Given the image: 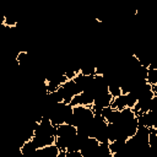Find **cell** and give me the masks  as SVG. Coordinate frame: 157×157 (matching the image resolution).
I'll list each match as a JSON object with an SVG mask.
<instances>
[{"mask_svg": "<svg viewBox=\"0 0 157 157\" xmlns=\"http://www.w3.org/2000/svg\"><path fill=\"white\" fill-rule=\"evenodd\" d=\"M98 145L99 142L93 139V137H88L87 141L83 144V146L81 147L80 152L83 157H96V152H97V148H98Z\"/></svg>", "mask_w": 157, "mask_h": 157, "instance_id": "obj_1", "label": "cell"}, {"mask_svg": "<svg viewBox=\"0 0 157 157\" xmlns=\"http://www.w3.org/2000/svg\"><path fill=\"white\" fill-rule=\"evenodd\" d=\"M77 129L69 124H61L55 126V137H75Z\"/></svg>", "mask_w": 157, "mask_h": 157, "instance_id": "obj_2", "label": "cell"}, {"mask_svg": "<svg viewBox=\"0 0 157 157\" xmlns=\"http://www.w3.org/2000/svg\"><path fill=\"white\" fill-rule=\"evenodd\" d=\"M36 150H37V148L34 147L32 140H29V141H23V144L20 146V153H21L22 157H29V156H32V155L36 152Z\"/></svg>", "mask_w": 157, "mask_h": 157, "instance_id": "obj_3", "label": "cell"}, {"mask_svg": "<svg viewBox=\"0 0 157 157\" xmlns=\"http://www.w3.org/2000/svg\"><path fill=\"white\" fill-rule=\"evenodd\" d=\"M110 107L113 109H115V110H119V112L123 110L124 108H126V96L125 94H120L119 97L113 98Z\"/></svg>", "mask_w": 157, "mask_h": 157, "instance_id": "obj_4", "label": "cell"}, {"mask_svg": "<svg viewBox=\"0 0 157 157\" xmlns=\"http://www.w3.org/2000/svg\"><path fill=\"white\" fill-rule=\"evenodd\" d=\"M96 157H112L110 150H109V142H99Z\"/></svg>", "mask_w": 157, "mask_h": 157, "instance_id": "obj_5", "label": "cell"}, {"mask_svg": "<svg viewBox=\"0 0 157 157\" xmlns=\"http://www.w3.org/2000/svg\"><path fill=\"white\" fill-rule=\"evenodd\" d=\"M15 60H16L17 66H25V65H27V63H28V53L26 50H20L16 54Z\"/></svg>", "mask_w": 157, "mask_h": 157, "instance_id": "obj_6", "label": "cell"}, {"mask_svg": "<svg viewBox=\"0 0 157 157\" xmlns=\"http://www.w3.org/2000/svg\"><path fill=\"white\" fill-rule=\"evenodd\" d=\"M125 147V141H120V140H115V141H112L109 142V150H110V153H117L121 150H124Z\"/></svg>", "mask_w": 157, "mask_h": 157, "instance_id": "obj_7", "label": "cell"}, {"mask_svg": "<svg viewBox=\"0 0 157 157\" xmlns=\"http://www.w3.org/2000/svg\"><path fill=\"white\" fill-rule=\"evenodd\" d=\"M1 25L6 28H15L17 26V21L13 20L12 17H9V16H4L2 20H1Z\"/></svg>", "mask_w": 157, "mask_h": 157, "instance_id": "obj_8", "label": "cell"}, {"mask_svg": "<svg viewBox=\"0 0 157 157\" xmlns=\"http://www.w3.org/2000/svg\"><path fill=\"white\" fill-rule=\"evenodd\" d=\"M80 74L83 76H94L96 75V66H85L80 69Z\"/></svg>", "mask_w": 157, "mask_h": 157, "instance_id": "obj_9", "label": "cell"}, {"mask_svg": "<svg viewBox=\"0 0 157 157\" xmlns=\"http://www.w3.org/2000/svg\"><path fill=\"white\" fill-rule=\"evenodd\" d=\"M125 96H126V108L132 109V108L135 107V104L137 103V99H136L131 93H128V94H125Z\"/></svg>", "mask_w": 157, "mask_h": 157, "instance_id": "obj_10", "label": "cell"}, {"mask_svg": "<svg viewBox=\"0 0 157 157\" xmlns=\"http://www.w3.org/2000/svg\"><path fill=\"white\" fill-rule=\"evenodd\" d=\"M65 155H66V157H83L80 151H70V152L66 151Z\"/></svg>", "mask_w": 157, "mask_h": 157, "instance_id": "obj_11", "label": "cell"}]
</instances>
